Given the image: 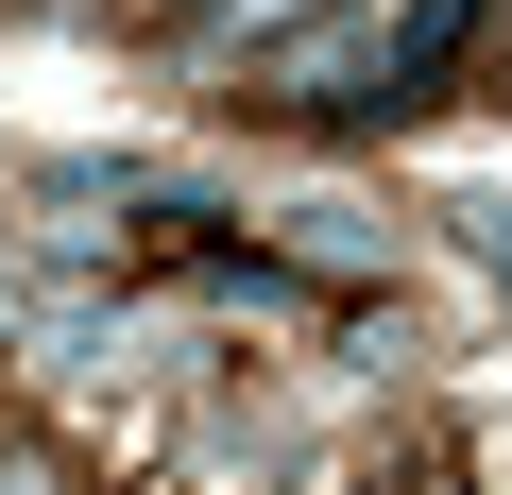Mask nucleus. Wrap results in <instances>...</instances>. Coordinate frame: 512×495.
Segmentation results:
<instances>
[{
  "label": "nucleus",
  "mask_w": 512,
  "mask_h": 495,
  "mask_svg": "<svg viewBox=\"0 0 512 495\" xmlns=\"http://www.w3.org/2000/svg\"><path fill=\"white\" fill-rule=\"evenodd\" d=\"M461 35H478V0H410V18L376 35V69H359V120H410V103L461 69Z\"/></svg>",
  "instance_id": "f257e3e1"
},
{
  "label": "nucleus",
  "mask_w": 512,
  "mask_h": 495,
  "mask_svg": "<svg viewBox=\"0 0 512 495\" xmlns=\"http://www.w3.org/2000/svg\"><path fill=\"white\" fill-rule=\"evenodd\" d=\"M393 257V239H376V205H291V274H325V291H359Z\"/></svg>",
  "instance_id": "f03ea898"
},
{
  "label": "nucleus",
  "mask_w": 512,
  "mask_h": 495,
  "mask_svg": "<svg viewBox=\"0 0 512 495\" xmlns=\"http://www.w3.org/2000/svg\"><path fill=\"white\" fill-rule=\"evenodd\" d=\"M461 239H478V274L512 291V205H461Z\"/></svg>",
  "instance_id": "7ed1b4c3"
},
{
  "label": "nucleus",
  "mask_w": 512,
  "mask_h": 495,
  "mask_svg": "<svg viewBox=\"0 0 512 495\" xmlns=\"http://www.w3.org/2000/svg\"><path fill=\"white\" fill-rule=\"evenodd\" d=\"M0 495H52V461H0Z\"/></svg>",
  "instance_id": "20e7f679"
},
{
  "label": "nucleus",
  "mask_w": 512,
  "mask_h": 495,
  "mask_svg": "<svg viewBox=\"0 0 512 495\" xmlns=\"http://www.w3.org/2000/svg\"><path fill=\"white\" fill-rule=\"evenodd\" d=\"M256 18H308V0H239V35H256Z\"/></svg>",
  "instance_id": "39448f33"
}]
</instances>
